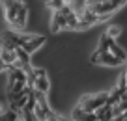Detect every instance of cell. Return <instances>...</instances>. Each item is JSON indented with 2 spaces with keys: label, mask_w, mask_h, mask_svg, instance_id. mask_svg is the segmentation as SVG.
I'll list each match as a JSON object with an SVG mask.
<instances>
[{
  "label": "cell",
  "mask_w": 127,
  "mask_h": 121,
  "mask_svg": "<svg viewBox=\"0 0 127 121\" xmlns=\"http://www.w3.org/2000/svg\"><path fill=\"white\" fill-rule=\"evenodd\" d=\"M0 58L4 60L6 63H9V65H15L17 63V56H15V50H11V48H0Z\"/></svg>",
  "instance_id": "7c38bea8"
},
{
  "label": "cell",
  "mask_w": 127,
  "mask_h": 121,
  "mask_svg": "<svg viewBox=\"0 0 127 121\" xmlns=\"http://www.w3.org/2000/svg\"><path fill=\"white\" fill-rule=\"evenodd\" d=\"M34 97H36V106H34L36 119H62V116L51 108V104L47 101V93L34 90Z\"/></svg>",
  "instance_id": "7a4b0ae2"
},
{
  "label": "cell",
  "mask_w": 127,
  "mask_h": 121,
  "mask_svg": "<svg viewBox=\"0 0 127 121\" xmlns=\"http://www.w3.org/2000/svg\"><path fill=\"white\" fill-rule=\"evenodd\" d=\"M90 62L94 63V65H105V67H118V65H123V63L120 62V60L116 58L110 50H99V48H97V50L90 56Z\"/></svg>",
  "instance_id": "52a82bcc"
},
{
  "label": "cell",
  "mask_w": 127,
  "mask_h": 121,
  "mask_svg": "<svg viewBox=\"0 0 127 121\" xmlns=\"http://www.w3.org/2000/svg\"><path fill=\"white\" fill-rule=\"evenodd\" d=\"M95 116H97V119H103V121H105V119H114V112H112V106L105 102L101 108L95 110Z\"/></svg>",
  "instance_id": "8fae6325"
},
{
  "label": "cell",
  "mask_w": 127,
  "mask_h": 121,
  "mask_svg": "<svg viewBox=\"0 0 127 121\" xmlns=\"http://www.w3.org/2000/svg\"><path fill=\"white\" fill-rule=\"evenodd\" d=\"M28 84L32 86V90H37L41 93H49L51 90V80L47 76V71L41 67H32L28 71Z\"/></svg>",
  "instance_id": "3957f363"
},
{
  "label": "cell",
  "mask_w": 127,
  "mask_h": 121,
  "mask_svg": "<svg viewBox=\"0 0 127 121\" xmlns=\"http://www.w3.org/2000/svg\"><path fill=\"white\" fill-rule=\"evenodd\" d=\"M120 32H122V26H118V24H112V26H108L107 28V34L110 35L112 39H116L120 35Z\"/></svg>",
  "instance_id": "4fadbf2b"
},
{
  "label": "cell",
  "mask_w": 127,
  "mask_h": 121,
  "mask_svg": "<svg viewBox=\"0 0 127 121\" xmlns=\"http://www.w3.org/2000/svg\"><path fill=\"white\" fill-rule=\"evenodd\" d=\"M125 4H127V0H101L99 4L92 6V8H88V9H92V11L97 13V15H108V17H112L116 11H120Z\"/></svg>",
  "instance_id": "5b68a950"
},
{
  "label": "cell",
  "mask_w": 127,
  "mask_h": 121,
  "mask_svg": "<svg viewBox=\"0 0 127 121\" xmlns=\"http://www.w3.org/2000/svg\"><path fill=\"white\" fill-rule=\"evenodd\" d=\"M15 56H17V63L15 65H19L21 69H24L28 73V71L32 69V58H30V52H26L23 47H15Z\"/></svg>",
  "instance_id": "ba28073f"
},
{
  "label": "cell",
  "mask_w": 127,
  "mask_h": 121,
  "mask_svg": "<svg viewBox=\"0 0 127 121\" xmlns=\"http://www.w3.org/2000/svg\"><path fill=\"white\" fill-rule=\"evenodd\" d=\"M45 41H47V39H45V35H36V34H34V35H32V37L26 41V43H24L23 48H24L26 52H30V54H34V52H36L37 48L45 43Z\"/></svg>",
  "instance_id": "9c48e42d"
},
{
  "label": "cell",
  "mask_w": 127,
  "mask_h": 121,
  "mask_svg": "<svg viewBox=\"0 0 127 121\" xmlns=\"http://www.w3.org/2000/svg\"><path fill=\"white\" fill-rule=\"evenodd\" d=\"M125 80H127V69H125Z\"/></svg>",
  "instance_id": "ac0fdd59"
},
{
  "label": "cell",
  "mask_w": 127,
  "mask_h": 121,
  "mask_svg": "<svg viewBox=\"0 0 127 121\" xmlns=\"http://www.w3.org/2000/svg\"><path fill=\"white\" fill-rule=\"evenodd\" d=\"M9 67H11L9 63H6L4 60L0 58V73H4V71H9Z\"/></svg>",
  "instance_id": "9a60e30c"
},
{
  "label": "cell",
  "mask_w": 127,
  "mask_h": 121,
  "mask_svg": "<svg viewBox=\"0 0 127 121\" xmlns=\"http://www.w3.org/2000/svg\"><path fill=\"white\" fill-rule=\"evenodd\" d=\"M6 108H8V106H6V102H0V116L6 112Z\"/></svg>",
  "instance_id": "2e32d148"
},
{
  "label": "cell",
  "mask_w": 127,
  "mask_h": 121,
  "mask_svg": "<svg viewBox=\"0 0 127 121\" xmlns=\"http://www.w3.org/2000/svg\"><path fill=\"white\" fill-rule=\"evenodd\" d=\"M118 119H127V110H125V112H123V114H122V116H120V117H118Z\"/></svg>",
  "instance_id": "e0dca14e"
},
{
  "label": "cell",
  "mask_w": 127,
  "mask_h": 121,
  "mask_svg": "<svg viewBox=\"0 0 127 121\" xmlns=\"http://www.w3.org/2000/svg\"><path fill=\"white\" fill-rule=\"evenodd\" d=\"M0 4H2V9H4L6 23L17 30V13H19L21 6H23L24 2L23 0H0Z\"/></svg>",
  "instance_id": "8992f818"
},
{
  "label": "cell",
  "mask_w": 127,
  "mask_h": 121,
  "mask_svg": "<svg viewBox=\"0 0 127 121\" xmlns=\"http://www.w3.org/2000/svg\"><path fill=\"white\" fill-rule=\"evenodd\" d=\"M51 30H79V11L71 8L69 4H64L62 8L52 9V19H51Z\"/></svg>",
  "instance_id": "6da1fadb"
},
{
  "label": "cell",
  "mask_w": 127,
  "mask_h": 121,
  "mask_svg": "<svg viewBox=\"0 0 127 121\" xmlns=\"http://www.w3.org/2000/svg\"><path fill=\"white\" fill-rule=\"evenodd\" d=\"M107 97H108V91H99V93H94V95H84L77 106H79L82 112H95L97 108H101V106L107 102Z\"/></svg>",
  "instance_id": "277c9868"
},
{
  "label": "cell",
  "mask_w": 127,
  "mask_h": 121,
  "mask_svg": "<svg viewBox=\"0 0 127 121\" xmlns=\"http://www.w3.org/2000/svg\"><path fill=\"white\" fill-rule=\"evenodd\" d=\"M108 50H110V52H112V54H114V56H116V58H118L122 63H127V52L123 50V48L120 47L118 43H116L114 39H112L110 45H108Z\"/></svg>",
  "instance_id": "30bf717a"
},
{
  "label": "cell",
  "mask_w": 127,
  "mask_h": 121,
  "mask_svg": "<svg viewBox=\"0 0 127 121\" xmlns=\"http://www.w3.org/2000/svg\"><path fill=\"white\" fill-rule=\"evenodd\" d=\"M69 2H71V0H65V4H69Z\"/></svg>",
  "instance_id": "d6986e66"
},
{
  "label": "cell",
  "mask_w": 127,
  "mask_h": 121,
  "mask_svg": "<svg viewBox=\"0 0 127 121\" xmlns=\"http://www.w3.org/2000/svg\"><path fill=\"white\" fill-rule=\"evenodd\" d=\"M47 2H49V8L51 9H58L65 4V0H47Z\"/></svg>",
  "instance_id": "5bb4252c"
}]
</instances>
